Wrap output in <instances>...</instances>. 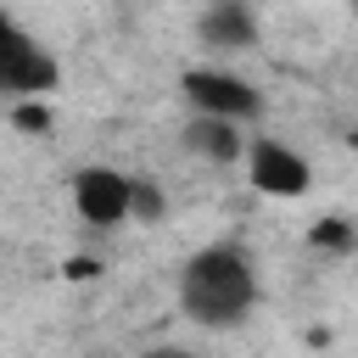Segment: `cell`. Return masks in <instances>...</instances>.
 Returning <instances> with one entry per match:
<instances>
[{
  "label": "cell",
  "mask_w": 358,
  "mask_h": 358,
  "mask_svg": "<svg viewBox=\"0 0 358 358\" xmlns=\"http://www.w3.org/2000/svg\"><path fill=\"white\" fill-rule=\"evenodd\" d=\"M257 308V268L235 241H213L179 263V313L201 330H241Z\"/></svg>",
  "instance_id": "1"
},
{
  "label": "cell",
  "mask_w": 358,
  "mask_h": 358,
  "mask_svg": "<svg viewBox=\"0 0 358 358\" xmlns=\"http://www.w3.org/2000/svg\"><path fill=\"white\" fill-rule=\"evenodd\" d=\"M56 78H62L56 56H50L17 17L0 11V95H17V101H28V95H50Z\"/></svg>",
  "instance_id": "2"
},
{
  "label": "cell",
  "mask_w": 358,
  "mask_h": 358,
  "mask_svg": "<svg viewBox=\"0 0 358 358\" xmlns=\"http://www.w3.org/2000/svg\"><path fill=\"white\" fill-rule=\"evenodd\" d=\"M179 95H185V106L201 112V117L252 123V117L263 112V95H257L241 73H229V67H185V73H179Z\"/></svg>",
  "instance_id": "3"
},
{
  "label": "cell",
  "mask_w": 358,
  "mask_h": 358,
  "mask_svg": "<svg viewBox=\"0 0 358 358\" xmlns=\"http://www.w3.org/2000/svg\"><path fill=\"white\" fill-rule=\"evenodd\" d=\"M246 179H252V190L291 201V196H302V190H308L313 168H308V157H302V151H291L285 140L257 134V140H246Z\"/></svg>",
  "instance_id": "4"
},
{
  "label": "cell",
  "mask_w": 358,
  "mask_h": 358,
  "mask_svg": "<svg viewBox=\"0 0 358 358\" xmlns=\"http://www.w3.org/2000/svg\"><path fill=\"white\" fill-rule=\"evenodd\" d=\"M73 213L90 224V229H117L129 224V173L106 168V162H90L73 173Z\"/></svg>",
  "instance_id": "5"
},
{
  "label": "cell",
  "mask_w": 358,
  "mask_h": 358,
  "mask_svg": "<svg viewBox=\"0 0 358 358\" xmlns=\"http://www.w3.org/2000/svg\"><path fill=\"white\" fill-rule=\"evenodd\" d=\"M196 45L213 50V56H241L257 45V17L246 0H213L201 17H196Z\"/></svg>",
  "instance_id": "6"
},
{
  "label": "cell",
  "mask_w": 358,
  "mask_h": 358,
  "mask_svg": "<svg viewBox=\"0 0 358 358\" xmlns=\"http://www.w3.org/2000/svg\"><path fill=\"white\" fill-rule=\"evenodd\" d=\"M185 151L201 157V162H213V168H229V162L246 157V134H241V123H229V117H201V112H190V123H185Z\"/></svg>",
  "instance_id": "7"
},
{
  "label": "cell",
  "mask_w": 358,
  "mask_h": 358,
  "mask_svg": "<svg viewBox=\"0 0 358 358\" xmlns=\"http://www.w3.org/2000/svg\"><path fill=\"white\" fill-rule=\"evenodd\" d=\"M162 213H168L162 185L145 179V173H129V218H134V224H162Z\"/></svg>",
  "instance_id": "8"
},
{
  "label": "cell",
  "mask_w": 358,
  "mask_h": 358,
  "mask_svg": "<svg viewBox=\"0 0 358 358\" xmlns=\"http://www.w3.org/2000/svg\"><path fill=\"white\" fill-rule=\"evenodd\" d=\"M22 129H50V106H45V95H28V101H17V112H11Z\"/></svg>",
  "instance_id": "9"
},
{
  "label": "cell",
  "mask_w": 358,
  "mask_h": 358,
  "mask_svg": "<svg viewBox=\"0 0 358 358\" xmlns=\"http://www.w3.org/2000/svg\"><path fill=\"white\" fill-rule=\"evenodd\" d=\"M313 241H319V246H347V241H352V235H347V229H341V218H324V224H319V229H313Z\"/></svg>",
  "instance_id": "10"
},
{
  "label": "cell",
  "mask_w": 358,
  "mask_h": 358,
  "mask_svg": "<svg viewBox=\"0 0 358 358\" xmlns=\"http://www.w3.org/2000/svg\"><path fill=\"white\" fill-rule=\"evenodd\" d=\"M140 358H196V352H185V347H151V352H140Z\"/></svg>",
  "instance_id": "11"
}]
</instances>
